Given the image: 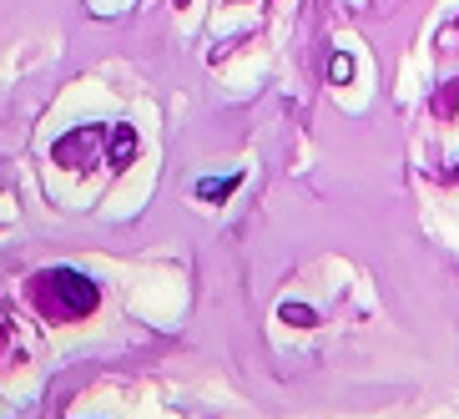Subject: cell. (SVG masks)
Instances as JSON below:
<instances>
[{
	"mask_svg": "<svg viewBox=\"0 0 459 419\" xmlns=\"http://www.w3.org/2000/svg\"><path fill=\"white\" fill-rule=\"evenodd\" d=\"M30 298H36V309H41L51 324H76V319L96 313L101 288L76 268H41L30 278Z\"/></svg>",
	"mask_w": 459,
	"mask_h": 419,
	"instance_id": "obj_1",
	"label": "cell"
},
{
	"mask_svg": "<svg viewBox=\"0 0 459 419\" xmlns=\"http://www.w3.org/2000/svg\"><path fill=\"white\" fill-rule=\"evenodd\" d=\"M101 142H107V127H76V132L56 136L51 147V162L61 167V172H91L96 167V152H101Z\"/></svg>",
	"mask_w": 459,
	"mask_h": 419,
	"instance_id": "obj_2",
	"label": "cell"
},
{
	"mask_svg": "<svg viewBox=\"0 0 459 419\" xmlns=\"http://www.w3.org/2000/svg\"><path fill=\"white\" fill-rule=\"evenodd\" d=\"M136 152H142V142H136V127H126V122L107 127V162H111V167H132Z\"/></svg>",
	"mask_w": 459,
	"mask_h": 419,
	"instance_id": "obj_3",
	"label": "cell"
},
{
	"mask_svg": "<svg viewBox=\"0 0 459 419\" xmlns=\"http://www.w3.org/2000/svg\"><path fill=\"white\" fill-rule=\"evenodd\" d=\"M238 188H243V177H207V182H197V197L203 203H228Z\"/></svg>",
	"mask_w": 459,
	"mask_h": 419,
	"instance_id": "obj_4",
	"label": "cell"
},
{
	"mask_svg": "<svg viewBox=\"0 0 459 419\" xmlns=\"http://www.w3.org/2000/svg\"><path fill=\"white\" fill-rule=\"evenodd\" d=\"M328 82H333V86H349V82H353V56H349V51H333V56H328Z\"/></svg>",
	"mask_w": 459,
	"mask_h": 419,
	"instance_id": "obj_5",
	"label": "cell"
},
{
	"mask_svg": "<svg viewBox=\"0 0 459 419\" xmlns=\"http://www.w3.org/2000/svg\"><path fill=\"white\" fill-rule=\"evenodd\" d=\"M278 313H283V324H293V328H313V324H318V313H313L308 303H283Z\"/></svg>",
	"mask_w": 459,
	"mask_h": 419,
	"instance_id": "obj_6",
	"label": "cell"
},
{
	"mask_svg": "<svg viewBox=\"0 0 459 419\" xmlns=\"http://www.w3.org/2000/svg\"><path fill=\"white\" fill-rule=\"evenodd\" d=\"M439 51H445V56H455V51H459V21H449V26L439 31Z\"/></svg>",
	"mask_w": 459,
	"mask_h": 419,
	"instance_id": "obj_7",
	"label": "cell"
},
{
	"mask_svg": "<svg viewBox=\"0 0 459 419\" xmlns=\"http://www.w3.org/2000/svg\"><path fill=\"white\" fill-rule=\"evenodd\" d=\"M5 344H11V324L0 319V354H5Z\"/></svg>",
	"mask_w": 459,
	"mask_h": 419,
	"instance_id": "obj_8",
	"label": "cell"
},
{
	"mask_svg": "<svg viewBox=\"0 0 459 419\" xmlns=\"http://www.w3.org/2000/svg\"><path fill=\"white\" fill-rule=\"evenodd\" d=\"M449 177H455V182H459V167H455V172H449Z\"/></svg>",
	"mask_w": 459,
	"mask_h": 419,
	"instance_id": "obj_9",
	"label": "cell"
}]
</instances>
